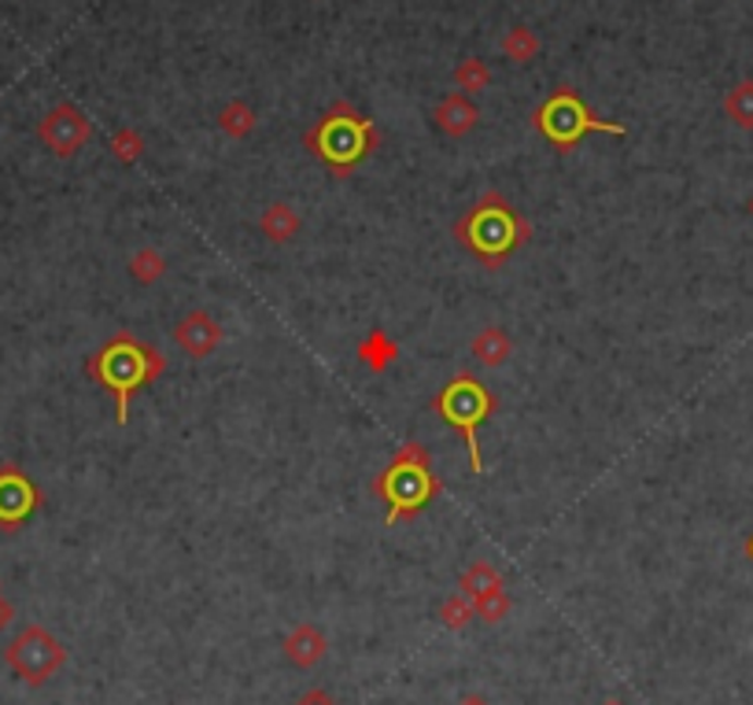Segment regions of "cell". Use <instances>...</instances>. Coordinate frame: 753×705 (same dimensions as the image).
<instances>
[{"label": "cell", "instance_id": "obj_1", "mask_svg": "<svg viewBox=\"0 0 753 705\" xmlns=\"http://www.w3.org/2000/svg\"><path fill=\"white\" fill-rule=\"evenodd\" d=\"M167 370V355L156 344L138 340L130 330H119L96 355L85 359V373L100 384L104 392H111L115 399V421H130V395L144 389V384L159 381Z\"/></svg>", "mask_w": 753, "mask_h": 705}, {"label": "cell", "instance_id": "obj_2", "mask_svg": "<svg viewBox=\"0 0 753 705\" xmlns=\"http://www.w3.org/2000/svg\"><path fill=\"white\" fill-rule=\"evenodd\" d=\"M528 234H533V226L514 215V207L506 204L502 192H485V196L455 222L458 244L473 251V255L491 270L506 263V259L528 240Z\"/></svg>", "mask_w": 753, "mask_h": 705}, {"label": "cell", "instance_id": "obj_3", "mask_svg": "<svg viewBox=\"0 0 753 705\" xmlns=\"http://www.w3.org/2000/svg\"><path fill=\"white\" fill-rule=\"evenodd\" d=\"M370 488H373V495H381L384 502H389V517H384V525H399V521H414L432 499L440 495L443 480L432 473L429 451H425L421 443L407 440L399 451H395V458L389 462V466H384V473H376Z\"/></svg>", "mask_w": 753, "mask_h": 705}, {"label": "cell", "instance_id": "obj_4", "mask_svg": "<svg viewBox=\"0 0 753 705\" xmlns=\"http://www.w3.org/2000/svg\"><path fill=\"white\" fill-rule=\"evenodd\" d=\"M381 141L376 126L362 119L347 100H336L330 111L307 130V152L318 156L336 178H347L359 163L370 156Z\"/></svg>", "mask_w": 753, "mask_h": 705}, {"label": "cell", "instance_id": "obj_5", "mask_svg": "<svg viewBox=\"0 0 753 705\" xmlns=\"http://www.w3.org/2000/svg\"><path fill=\"white\" fill-rule=\"evenodd\" d=\"M495 407H499V399L473 373L451 377V381L443 384V392L432 399V410L466 440L473 473H485V458H480V425L495 414Z\"/></svg>", "mask_w": 753, "mask_h": 705}, {"label": "cell", "instance_id": "obj_6", "mask_svg": "<svg viewBox=\"0 0 753 705\" xmlns=\"http://www.w3.org/2000/svg\"><path fill=\"white\" fill-rule=\"evenodd\" d=\"M533 126L550 144H554L558 152H573L587 133H613V138H624L628 133L621 122L598 119L581 96H576L573 89H565V85L533 111Z\"/></svg>", "mask_w": 753, "mask_h": 705}, {"label": "cell", "instance_id": "obj_7", "mask_svg": "<svg viewBox=\"0 0 753 705\" xmlns=\"http://www.w3.org/2000/svg\"><path fill=\"white\" fill-rule=\"evenodd\" d=\"M4 665L23 683L41 688V683H48L67 665V646L56 640L45 624H26L23 632H15L12 643L4 646Z\"/></svg>", "mask_w": 753, "mask_h": 705}, {"label": "cell", "instance_id": "obj_8", "mask_svg": "<svg viewBox=\"0 0 753 705\" xmlns=\"http://www.w3.org/2000/svg\"><path fill=\"white\" fill-rule=\"evenodd\" d=\"M89 138H93V119L71 100H60L56 108H48L45 119L37 122V141H41L56 159L79 156L85 144H89Z\"/></svg>", "mask_w": 753, "mask_h": 705}, {"label": "cell", "instance_id": "obj_9", "mask_svg": "<svg viewBox=\"0 0 753 705\" xmlns=\"http://www.w3.org/2000/svg\"><path fill=\"white\" fill-rule=\"evenodd\" d=\"M37 506H41V491H37V485L19 466L4 462V466H0V528L15 533Z\"/></svg>", "mask_w": 753, "mask_h": 705}, {"label": "cell", "instance_id": "obj_10", "mask_svg": "<svg viewBox=\"0 0 753 705\" xmlns=\"http://www.w3.org/2000/svg\"><path fill=\"white\" fill-rule=\"evenodd\" d=\"M174 340H178V347L189 359H207V355H215V347L222 344V325L211 311H189L178 325H174Z\"/></svg>", "mask_w": 753, "mask_h": 705}, {"label": "cell", "instance_id": "obj_11", "mask_svg": "<svg viewBox=\"0 0 753 705\" xmlns=\"http://www.w3.org/2000/svg\"><path fill=\"white\" fill-rule=\"evenodd\" d=\"M282 654L288 665H296V669H314V665H322L325 654H330V640H325V632L318 624L303 621L285 635Z\"/></svg>", "mask_w": 753, "mask_h": 705}, {"label": "cell", "instance_id": "obj_12", "mask_svg": "<svg viewBox=\"0 0 753 705\" xmlns=\"http://www.w3.org/2000/svg\"><path fill=\"white\" fill-rule=\"evenodd\" d=\"M432 122H437V130L447 133V138H466V133H473L480 126V108L473 104V96L455 89L432 108Z\"/></svg>", "mask_w": 753, "mask_h": 705}, {"label": "cell", "instance_id": "obj_13", "mask_svg": "<svg viewBox=\"0 0 753 705\" xmlns=\"http://www.w3.org/2000/svg\"><path fill=\"white\" fill-rule=\"evenodd\" d=\"M514 355V340L502 325H485L477 336H473V359H477L485 370H499V366L510 362Z\"/></svg>", "mask_w": 753, "mask_h": 705}, {"label": "cell", "instance_id": "obj_14", "mask_svg": "<svg viewBox=\"0 0 753 705\" xmlns=\"http://www.w3.org/2000/svg\"><path fill=\"white\" fill-rule=\"evenodd\" d=\"M259 229H263V237L270 244H288L292 237H299V229H303V218H299V211L292 204H270L263 215H259Z\"/></svg>", "mask_w": 753, "mask_h": 705}, {"label": "cell", "instance_id": "obj_15", "mask_svg": "<svg viewBox=\"0 0 753 705\" xmlns=\"http://www.w3.org/2000/svg\"><path fill=\"white\" fill-rule=\"evenodd\" d=\"M458 592L466 595L469 602H480V598H488V595L506 592V581H502V573L491 562H473L466 573L458 576Z\"/></svg>", "mask_w": 753, "mask_h": 705}, {"label": "cell", "instance_id": "obj_16", "mask_svg": "<svg viewBox=\"0 0 753 705\" xmlns=\"http://www.w3.org/2000/svg\"><path fill=\"white\" fill-rule=\"evenodd\" d=\"M355 355H359V362H362L370 373H384L395 359H399V344H395L384 330H373V333L359 344V351H355Z\"/></svg>", "mask_w": 753, "mask_h": 705}, {"label": "cell", "instance_id": "obj_17", "mask_svg": "<svg viewBox=\"0 0 753 705\" xmlns=\"http://www.w3.org/2000/svg\"><path fill=\"white\" fill-rule=\"evenodd\" d=\"M724 119L739 130H753V79H742L724 93Z\"/></svg>", "mask_w": 753, "mask_h": 705}, {"label": "cell", "instance_id": "obj_18", "mask_svg": "<svg viewBox=\"0 0 753 705\" xmlns=\"http://www.w3.org/2000/svg\"><path fill=\"white\" fill-rule=\"evenodd\" d=\"M539 48H543V41H539V34L533 26H510V31L502 34V56H506L510 63H533L539 56Z\"/></svg>", "mask_w": 753, "mask_h": 705}, {"label": "cell", "instance_id": "obj_19", "mask_svg": "<svg viewBox=\"0 0 753 705\" xmlns=\"http://www.w3.org/2000/svg\"><path fill=\"white\" fill-rule=\"evenodd\" d=\"M218 126H222V133H226V138L244 141V138H251V133H255L259 115H255V108H251V104H244V100H229L226 108L218 111Z\"/></svg>", "mask_w": 753, "mask_h": 705}, {"label": "cell", "instance_id": "obj_20", "mask_svg": "<svg viewBox=\"0 0 753 705\" xmlns=\"http://www.w3.org/2000/svg\"><path fill=\"white\" fill-rule=\"evenodd\" d=\"M163 274H167V259H163V251L156 248H141V251H133L130 255V277L138 285H156L163 282Z\"/></svg>", "mask_w": 753, "mask_h": 705}, {"label": "cell", "instance_id": "obj_21", "mask_svg": "<svg viewBox=\"0 0 753 705\" xmlns=\"http://www.w3.org/2000/svg\"><path fill=\"white\" fill-rule=\"evenodd\" d=\"M491 85V71H488V63L480 60V56H466V60H458L455 67V89L458 93H485Z\"/></svg>", "mask_w": 753, "mask_h": 705}, {"label": "cell", "instance_id": "obj_22", "mask_svg": "<svg viewBox=\"0 0 753 705\" xmlns=\"http://www.w3.org/2000/svg\"><path fill=\"white\" fill-rule=\"evenodd\" d=\"M111 156L122 163V167H133L144 156V138L133 126H122V130L111 133Z\"/></svg>", "mask_w": 753, "mask_h": 705}, {"label": "cell", "instance_id": "obj_23", "mask_svg": "<svg viewBox=\"0 0 753 705\" xmlns=\"http://www.w3.org/2000/svg\"><path fill=\"white\" fill-rule=\"evenodd\" d=\"M473 617H477V613H473V602H469V598L462 595V592L443 598V606H440V621L447 624L451 632H458V628H466V624L473 621Z\"/></svg>", "mask_w": 753, "mask_h": 705}, {"label": "cell", "instance_id": "obj_24", "mask_svg": "<svg viewBox=\"0 0 753 705\" xmlns=\"http://www.w3.org/2000/svg\"><path fill=\"white\" fill-rule=\"evenodd\" d=\"M510 592H499V595H488V598H480V602H473V613L480 617L485 624H502L510 617Z\"/></svg>", "mask_w": 753, "mask_h": 705}, {"label": "cell", "instance_id": "obj_25", "mask_svg": "<svg viewBox=\"0 0 753 705\" xmlns=\"http://www.w3.org/2000/svg\"><path fill=\"white\" fill-rule=\"evenodd\" d=\"M292 705H336V698L330 691H322V688H311L307 694H299V698Z\"/></svg>", "mask_w": 753, "mask_h": 705}, {"label": "cell", "instance_id": "obj_26", "mask_svg": "<svg viewBox=\"0 0 753 705\" xmlns=\"http://www.w3.org/2000/svg\"><path fill=\"white\" fill-rule=\"evenodd\" d=\"M12 621H15V606L0 595V632H8V624H12Z\"/></svg>", "mask_w": 753, "mask_h": 705}, {"label": "cell", "instance_id": "obj_27", "mask_svg": "<svg viewBox=\"0 0 753 705\" xmlns=\"http://www.w3.org/2000/svg\"><path fill=\"white\" fill-rule=\"evenodd\" d=\"M458 705H491L485 694H466V698H458Z\"/></svg>", "mask_w": 753, "mask_h": 705}, {"label": "cell", "instance_id": "obj_28", "mask_svg": "<svg viewBox=\"0 0 753 705\" xmlns=\"http://www.w3.org/2000/svg\"><path fill=\"white\" fill-rule=\"evenodd\" d=\"M746 211H750V218H753V192H750V200H746Z\"/></svg>", "mask_w": 753, "mask_h": 705}, {"label": "cell", "instance_id": "obj_29", "mask_svg": "<svg viewBox=\"0 0 753 705\" xmlns=\"http://www.w3.org/2000/svg\"><path fill=\"white\" fill-rule=\"evenodd\" d=\"M602 705H624V702H617V698H610V702H602Z\"/></svg>", "mask_w": 753, "mask_h": 705}, {"label": "cell", "instance_id": "obj_30", "mask_svg": "<svg viewBox=\"0 0 753 705\" xmlns=\"http://www.w3.org/2000/svg\"><path fill=\"white\" fill-rule=\"evenodd\" d=\"M746 550H750V558H753V539H750V547H746Z\"/></svg>", "mask_w": 753, "mask_h": 705}]
</instances>
